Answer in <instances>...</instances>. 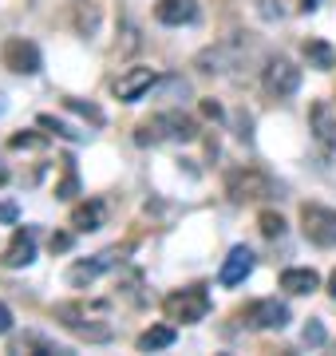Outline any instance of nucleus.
<instances>
[{
  "label": "nucleus",
  "mask_w": 336,
  "mask_h": 356,
  "mask_svg": "<svg viewBox=\"0 0 336 356\" xmlns=\"http://www.w3.org/2000/svg\"><path fill=\"white\" fill-rule=\"evenodd\" d=\"M253 266H258V257H253V250L249 245H233L230 250V257L221 261V273H218V281L221 285H242V281L253 273Z\"/></svg>",
  "instance_id": "14"
},
{
  "label": "nucleus",
  "mask_w": 336,
  "mask_h": 356,
  "mask_svg": "<svg viewBox=\"0 0 336 356\" xmlns=\"http://www.w3.org/2000/svg\"><path fill=\"white\" fill-rule=\"evenodd\" d=\"M202 115H206V119H221V107L214 99H206V103H202Z\"/></svg>",
  "instance_id": "30"
},
{
  "label": "nucleus",
  "mask_w": 336,
  "mask_h": 356,
  "mask_svg": "<svg viewBox=\"0 0 336 356\" xmlns=\"http://www.w3.org/2000/svg\"><path fill=\"white\" fill-rule=\"evenodd\" d=\"M0 182H8V170H4V166H0Z\"/></svg>",
  "instance_id": "33"
},
{
  "label": "nucleus",
  "mask_w": 336,
  "mask_h": 356,
  "mask_svg": "<svg viewBox=\"0 0 336 356\" xmlns=\"http://www.w3.org/2000/svg\"><path fill=\"white\" fill-rule=\"evenodd\" d=\"M107 222V206L103 202H79L72 210V229L76 234H91V229H99Z\"/></svg>",
  "instance_id": "17"
},
{
  "label": "nucleus",
  "mask_w": 336,
  "mask_h": 356,
  "mask_svg": "<svg viewBox=\"0 0 336 356\" xmlns=\"http://www.w3.org/2000/svg\"><path fill=\"white\" fill-rule=\"evenodd\" d=\"M131 245H107V250H99L95 257H87V261H76V266L67 269V285H76V289H87V285H95V281L103 277L107 269H119L123 261H127Z\"/></svg>",
  "instance_id": "4"
},
{
  "label": "nucleus",
  "mask_w": 336,
  "mask_h": 356,
  "mask_svg": "<svg viewBox=\"0 0 336 356\" xmlns=\"http://www.w3.org/2000/svg\"><path fill=\"white\" fill-rule=\"evenodd\" d=\"M76 4V32L83 40H91L99 32V4L95 0H72Z\"/></svg>",
  "instance_id": "19"
},
{
  "label": "nucleus",
  "mask_w": 336,
  "mask_h": 356,
  "mask_svg": "<svg viewBox=\"0 0 336 356\" xmlns=\"http://www.w3.org/2000/svg\"><path fill=\"white\" fill-rule=\"evenodd\" d=\"M301 234L321 250H336V210L321 202L301 206Z\"/></svg>",
  "instance_id": "7"
},
{
  "label": "nucleus",
  "mask_w": 336,
  "mask_h": 356,
  "mask_svg": "<svg viewBox=\"0 0 336 356\" xmlns=\"http://www.w3.org/2000/svg\"><path fill=\"white\" fill-rule=\"evenodd\" d=\"M0 64L8 67V72H16V76H36L40 67H44V60H40V48L32 40L8 36L4 48H0Z\"/></svg>",
  "instance_id": "8"
},
{
  "label": "nucleus",
  "mask_w": 336,
  "mask_h": 356,
  "mask_svg": "<svg viewBox=\"0 0 336 356\" xmlns=\"http://www.w3.org/2000/svg\"><path fill=\"white\" fill-rule=\"evenodd\" d=\"M64 103H67V111H76V115H83V119H91L95 127L103 123V111H99V107H91V103H79V99H64Z\"/></svg>",
  "instance_id": "25"
},
{
  "label": "nucleus",
  "mask_w": 336,
  "mask_h": 356,
  "mask_svg": "<svg viewBox=\"0 0 336 356\" xmlns=\"http://www.w3.org/2000/svg\"><path fill=\"white\" fill-rule=\"evenodd\" d=\"M36 261V234L32 229H12V238L0 254V266L4 269H24Z\"/></svg>",
  "instance_id": "13"
},
{
  "label": "nucleus",
  "mask_w": 336,
  "mask_h": 356,
  "mask_svg": "<svg viewBox=\"0 0 336 356\" xmlns=\"http://www.w3.org/2000/svg\"><path fill=\"white\" fill-rule=\"evenodd\" d=\"M72 250V234H52V254H64Z\"/></svg>",
  "instance_id": "27"
},
{
  "label": "nucleus",
  "mask_w": 336,
  "mask_h": 356,
  "mask_svg": "<svg viewBox=\"0 0 336 356\" xmlns=\"http://www.w3.org/2000/svg\"><path fill=\"white\" fill-rule=\"evenodd\" d=\"M309 131H312V139L321 143V151H328V154L336 151V107L328 99H317L309 107Z\"/></svg>",
  "instance_id": "12"
},
{
  "label": "nucleus",
  "mask_w": 336,
  "mask_h": 356,
  "mask_svg": "<svg viewBox=\"0 0 336 356\" xmlns=\"http://www.w3.org/2000/svg\"><path fill=\"white\" fill-rule=\"evenodd\" d=\"M301 8H305V13H312V8H317V0H301Z\"/></svg>",
  "instance_id": "31"
},
{
  "label": "nucleus",
  "mask_w": 336,
  "mask_h": 356,
  "mask_svg": "<svg viewBox=\"0 0 336 356\" xmlns=\"http://www.w3.org/2000/svg\"><path fill=\"white\" fill-rule=\"evenodd\" d=\"M4 332H12V309L0 301V337H4Z\"/></svg>",
  "instance_id": "28"
},
{
  "label": "nucleus",
  "mask_w": 336,
  "mask_h": 356,
  "mask_svg": "<svg viewBox=\"0 0 336 356\" xmlns=\"http://www.w3.org/2000/svg\"><path fill=\"white\" fill-rule=\"evenodd\" d=\"M155 20L167 28H182L198 20V4L194 0H158L155 4Z\"/></svg>",
  "instance_id": "15"
},
{
  "label": "nucleus",
  "mask_w": 336,
  "mask_h": 356,
  "mask_svg": "<svg viewBox=\"0 0 336 356\" xmlns=\"http://www.w3.org/2000/svg\"><path fill=\"white\" fill-rule=\"evenodd\" d=\"M79 191V178H76V163L72 159H64V182L56 186V198H76Z\"/></svg>",
  "instance_id": "23"
},
{
  "label": "nucleus",
  "mask_w": 336,
  "mask_h": 356,
  "mask_svg": "<svg viewBox=\"0 0 336 356\" xmlns=\"http://www.w3.org/2000/svg\"><path fill=\"white\" fill-rule=\"evenodd\" d=\"M328 293L336 297V269H333V277H328Z\"/></svg>",
  "instance_id": "32"
},
{
  "label": "nucleus",
  "mask_w": 336,
  "mask_h": 356,
  "mask_svg": "<svg viewBox=\"0 0 336 356\" xmlns=\"http://www.w3.org/2000/svg\"><path fill=\"white\" fill-rule=\"evenodd\" d=\"M258 226H261V234L265 238H285V218L277 214V210H261V218H258Z\"/></svg>",
  "instance_id": "22"
},
{
  "label": "nucleus",
  "mask_w": 336,
  "mask_h": 356,
  "mask_svg": "<svg viewBox=\"0 0 336 356\" xmlns=\"http://www.w3.org/2000/svg\"><path fill=\"white\" fill-rule=\"evenodd\" d=\"M16 218H20V214H16V206H12V202H0V222H8V226H12Z\"/></svg>",
  "instance_id": "29"
},
{
  "label": "nucleus",
  "mask_w": 336,
  "mask_h": 356,
  "mask_svg": "<svg viewBox=\"0 0 336 356\" xmlns=\"http://www.w3.org/2000/svg\"><path fill=\"white\" fill-rule=\"evenodd\" d=\"M226 194L237 206L265 202V198H273V178L265 170H258V166H233L230 175H226Z\"/></svg>",
  "instance_id": "3"
},
{
  "label": "nucleus",
  "mask_w": 336,
  "mask_h": 356,
  "mask_svg": "<svg viewBox=\"0 0 336 356\" xmlns=\"http://www.w3.org/2000/svg\"><path fill=\"white\" fill-rule=\"evenodd\" d=\"M242 51H249L246 32H233L230 40H221V44H214V48H206V51H198L194 67L202 76H226L230 67H237V56H242Z\"/></svg>",
  "instance_id": "6"
},
{
  "label": "nucleus",
  "mask_w": 336,
  "mask_h": 356,
  "mask_svg": "<svg viewBox=\"0 0 336 356\" xmlns=\"http://www.w3.org/2000/svg\"><path fill=\"white\" fill-rule=\"evenodd\" d=\"M324 341H328V332H324L321 321H309V325L301 329V344H305V348H321Z\"/></svg>",
  "instance_id": "24"
},
{
  "label": "nucleus",
  "mask_w": 336,
  "mask_h": 356,
  "mask_svg": "<svg viewBox=\"0 0 336 356\" xmlns=\"http://www.w3.org/2000/svg\"><path fill=\"white\" fill-rule=\"evenodd\" d=\"M170 321H182V325H198V321L210 317V293L206 285H190V289H174L162 301Z\"/></svg>",
  "instance_id": "5"
},
{
  "label": "nucleus",
  "mask_w": 336,
  "mask_h": 356,
  "mask_svg": "<svg viewBox=\"0 0 336 356\" xmlns=\"http://www.w3.org/2000/svg\"><path fill=\"white\" fill-rule=\"evenodd\" d=\"M36 123H40V127H48V131H56V135H60V139H67V143H79V139H83V131L67 127L64 119H56V115H40Z\"/></svg>",
  "instance_id": "21"
},
{
  "label": "nucleus",
  "mask_w": 336,
  "mask_h": 356,
  "mask_svg": "<svg viewBox=\"0 0 336 356\" xmlns=\"http://www.w3.org/2000/svg\"><path fill=\"white\" fill-rule=\"evenodd\" d=\"M242 317H246L249 329L281 332L285 325H289V305H285V301H277V297H261V301H253Z\"/></svg>",
  "instance_id": "10"
},
{
  "label": "nucleus",
  "mask_w": 336,
  "mask_h": 356,
  "mask_svg": "<svg viewBox=\"0 0 336 356\" xmlns=\"http://www.w3.org/2000/svg\"><path fill=\"white\" fill-rule=\"evenodd\" d=\"M40 143H44L40 135H12V147H16V151H24V147H40Z\"/></svg>",
  "instance_id": "26"
},
{
  "label": "nucleus",
  "mask_w": 336,
  "mask_h": 356,
  "mask_svg": "<svg viewBox=\"0 0 336 356\" xmlns=\"http://www.w3.org/2000/svg\"><path fill=\"white\" fill-rule=\"evenodd\" d=\"M174 325H151V329L139 337V353H158V348H170L174 344Z\"/></svg>",
  "instance_id": "20"
},
{
  "label": "nucleus",
  "mask_w": 336,
  "mask_h": 356,
  "mask_svg": "<svg viewBox=\"0 0 336 356\" xmlns=\"http://www.w3.org/2000/svg\"><path fill=\"white\" fill-rule=\"evenodd\" d=\"M261 88L269 95H277V99H289L301 88V67L293 60H285V56H273L265 64V72H261Z\"/></svg>",
  "instance_id": "9"
},
{
  "label": "nucleus",
  "mask_w": 336,
  "mask_h": 356,
  "mask_svg": "<svg viewBox=\"0 0 336 356\" xmlns=\"http://www.w3.org/2000/svg\"><path fill=\"white\" fill-rule=\"evenodd\" d=\"M281 289L285 293H297V297H309V293L321 289V273H317V269L293 266V269H285V273H281Z\"/></svg>",
  "instance_id": "16"
},
{
  "label": "nucleus",
  "mask_w": 336,
  "mask_h": 356,
  "mask_svg": "<svg viewBox=\"0 0 336 356\" xmlns=\"http://www.w3.org/2000/svg\"><path fill=\"white\" fill-rule=\"evenodd\" d=\"M155 83H158L155 67H142V64L139 67H127V72L115 79V99L119 103H139L146 91L155 88Z\"/></svg>",
  "instance_id": "11"
},
{
  "label": "nucleus",
  "mask_w": 336,
  "mask_h": 356,
  "mask_svg": "<svg viewBox=\"0 0 336 356\" xmlns=\"http://www.w3.org/2000/svg\"><path fill=\"white\" fill-rule=\"evenodd\" d=\"M198 139V123L182 111H162L151 115L135 127V143L139 147H158V143H194Z\"/></svg>",
  "instance_id": "2"
},
{
  "label": "nucleus",
  "mask_w": 336,
  "mask_h": 356,
  "mask_svg": "<svg viewBox=\"0 0 336 356\" xmlns=\"http://www.w3.org/2000/svg\"><path fill=\"white\" fill-rule=\"evenodd\" d=\"M56 321L64 325L72 337L87 344H103L115 337V325H111V305L107 301H60L56 305Z\"/></svg>",
  "instance_id": "1"
},
{
  "label": "nucleus",
  "mask_w": 336,
  "mask_h": 356,
  "mask_svg": "<svg viewBox=\"0 0 336 356\" xmlns=\"http://www.w3.org/2000/svg\"><path fill=\"white\" fill-rule=\"evenodd\" d=\"M305 60H309V67H317V72H333L336 67V48L328 44V40L312 36V40H305Z\"/></svg>",
  "instance_id": "18"
}]
</instances>
